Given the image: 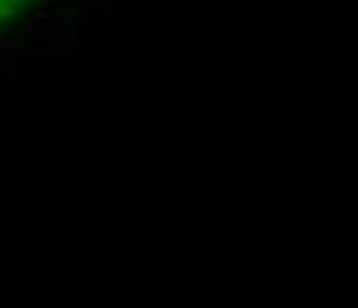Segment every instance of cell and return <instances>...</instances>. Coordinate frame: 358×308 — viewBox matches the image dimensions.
I'll return each instance as SVG.
<instances>
[{
  "label": "cell",
  "mask_w": 358,
  "mask_h": 308,
  "mask_svg": "<svg viewBox=\"0 0 358 308\" xmlns=\"http://www.w3.org/2000/svg\"><path fill=\"white\" fill-rule=\"evenodd\" d=\"M22 4H25V0H0V25H4V22H8V18H11L18 8H22Z\"/></svg>",
  "instance_id": "cell-1"
}]
</instances>
